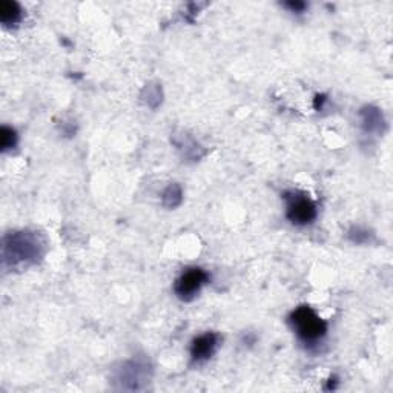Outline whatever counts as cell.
<instances>
[{
  "label": "cell",
  "mask_w": 393,
  "mask_h": 393,
  "mask_svg": "<svg viewBox=\"0 0 393 393\" xmlns=\"http://www.w3.org/2000/svg\"><path fill=\"white\" fill-rule=\"evenodd\" d=\"M284 6L289 8L292 13H303L304 9L308 8V5H306L304 2H286Z\"/></svg>",
  "instance_id": "13"
},
{
  "label": "cell",
  "mask_w": 393,
  "mask_h": 393,
  "mask_svg": "<svg viewBox=\"0 0 393 393\" xmlns=\"http://www.w3.org/2000/svg\"><path fill=\"white\" fill-rule=\"evenodd\" d=\"M209 283V274L201 267H188L174 283V292L181 301H193Z\"/></svg>",
  "instance_id": "4"
},
{
  "label": "cell",
  "mask_w": 393,
  "mask_h": 393,
  "mask_svg": "<svg viewBox=\"0 0 393 393\" xmlns=\"http://www.w3.org/2000/svg\"><path fill=\"white\" fill-rule=\"evenodd\" d=\"M220 346V335L215 332H206L195 337L190 343V361L193 364L206 362L214 357Z\"/></svg>",
  "instance_id": "6"
},
{
  "label": "cell",
  "mask_w": 393,
  "mask_h": 393,
  "mask_svg": "<svg viewBox=\"0 0 393 393\" xmlns=\"http://www.w3.org/2000/svg\"><path fill=\"white\" fill-rule=\"evenodd\" d=\"M181 200H183V190H181L180 185L177 183H171L161 195L163 206L168 209H176L177 206H180Z\"/></svg>",
  "instance_id": "9"
},
{
  "label": "cell",
  "mask_w": 393,
  "mask_h": 393,
  "mask_svg": "<svg viewBox=\"0 0 393 393\" xmlns=\"http://www.w3.org/2000/svg\"><path fill=\"white\" fill-rule=\"evenodd\" d=\"M141 99H145V103L148 104V107L157 108L160 104V102H161V88L158 85L146 86V88L143 90Z\"/></svg>",
  "instance_id": "10"
},
{
  "label": "cell",
  "mask_w": 393,
  "mask_h": 393,
  "mask_svg": "<svg viewBox=\"0 0 393 393\" xmlns=\"http://www.w3.org/2000/svg\"><path fill=\"white\" fill-rule=\"evenodd\" d=\"M361 126L366 134H375V136H382L386 131V119L384 114L379 108L373 107V104H366L360 111Z\"/></svg>",
  "instance_id": "7"
},
{
  "label": "cell",
  "mask_w": 393,
  "mask_h": 393,
  "mask_svg": "<svg viewBox=\"0 0 393 393\" xmlns=\"http://www.w3.org/2000/svg\"><path fill=\"white\" fill-rule=\"evenodd\" d=\"M286 201V218L295 226H308L315 222L318 215L315 201L301 190H286L283 194Z\"/></svg>",
  "instance_id": "3"
},
{
  "label": "cell",
  "mask_w": 393,
  "mask_h": 393,
  "mask_svg": "<svg viewBox=\"0 0 393 393\" xmlns=\"http://www.w3.org/2000/svg\"><path fill=\"white\" fill-rule=\"evenodd\" d=\"M149 364L145 361L131 360L123 362L120 369L116 372V381H119L123 389L136 390L140 389V382H145L149 379Z\"/></svg>",
  "instance_id": "5"
},
{
  "label": "cell",
  "mask_w": 393,
  "mask_h": 393,
  "mask_svg": "<svg viewBox=\"0 0 393 393\" xmlns=\"http://www.w3.org/2000/svg\"><path fill=\"white\" fill-rule=\"evenodd\" d=\"M46 251V242L39 232L18 231L4 238V263L11 267L31 266L41 262Z\"/></svg>",
  "instance_id": "1"
},
{
  "label": "cell",
  "mask_w": 393,
  "mask_h": 393,
  "mask_svg": "<svg viewBox=\"0 0 393 393\" xmlns=\"http://www.w3.org/2000/svg\"><path fill=\"white\" fill-rule=\"evenodd\" d=\"M287 323L298 340L308 346H316L328 335V323L309 306H300L292 311Z\"/></svg>",
  "instance_id": "2"
},
{
  "label": "cell",
  "mask_w": 393,
  "mask_h": 393,
  "mask_svg": "<svg viewBox=\"0 0 393 393\" xmlns=\"http://www.w3.org/2000/svg\"><path fill=\"white\" fill-rule=\"evenodd\" d=\"M22 16L23 11L17 2H11V0H2L0 2V22L5 26L17 25L22 21Z\"/></svg>",
  "instance_id": "8"
},
{
  "label": "cell",
  "mask_w": 393,
  "mask_h": 393,
  "mask_svg": "<svg viewBox=\"0 0 393 393\" xmlns=\"http://www.w3.org/2000/svg\"><path fill=\"white\" fill-rule=\"evenodd\" d=\"M0 143H2V151L13 149L17 145V132L13 128L4 126L0 131Z\"/></svg>",
  "instance_id": "11"
},
{
  "label": "cell",
  "mask_w": 393,
  "mask_h": 393,
  "mask_svg": "<svg viewBox=\"0 0 393 393\" xmlns=\"http://www.w3.org/2000/svg\"><path fill=\"white\" fill-rule=\"evenodd\" d=\"M349 238L355 244H364L370 239V234L362 227H352L349 231Z\"/></svg>",
  "instance_id": "12"
}]
</instances>
